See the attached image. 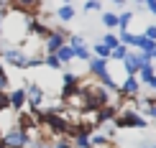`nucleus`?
I'll use <instances>...</instances> for the list:
<instances>
[{
  "label": "nucleus",
  "mask_w": 156,
  "mask_h": 148,
  "mask_svg": "<svg viewBox=\"0 0 156 148\" xmlns=\"http://www.w3.org/2000/svg\"><path fill=\"white\" fill-rule=\"evenodd\" d=\"M80 77L77 74H72V72H64V79H62V100H72L77 92H80Z\"/></svg>",
  "instance_id": "obj_6"
},
{
  "label": "nucleus",
  "mask_w": 156,
  "mask_h": 148,
  "mask_svg": "<svg viewBox=\"0 0 156 148\" xmlns=\"http://www.w3.org/2000/svg\"><path fill=\"white\" fill-rule=\"evenodd\" d=\"M138 148H156V140H141Z\"/></svg>",
  "instance_id": "obj_23"
},
{
  "label": "nucleus",
  "mask_w": 156,
  "mask_h": 148,
  "mask_svg": "<svg viewBox=\"0 0 156 148\" xmlns=\"http://www.w3.org/2000/svg\"><path fill=\"white\" fill-rule=\"evenodd\" d=\"M128 54H131V49H126V46L120 43L118 49H113V51H110V61H123Z\"/></svg>",
  "instance_id": "obj_16"
},
{
  "label": "nucleus",
  "mask_w": 156,
  "mask_h": 148,
  "mask_svg": "<svg viewBox=\"0 0 156 148\" xmlns=\"http://www.w3.org/2000/svg\"><path fill=\"white\" fill-rule=\"evenodd\" d=\"M28 31H31L34 36H38V38H46L51 28L41 21V18H28Z\"/></svg>",
  "instance_id": "obj_9"
},
{
  "label": "nucleus",
  "mask_w": 156,
  "mask_h": 148,
  "mask_svg": "<svg viewBox=\"0 0 156 148\" xmlns=\"http://www.w3.org/2000/svg\"><path fill=\"white\" fill-rule=\"evenodd\" d=\"M67 38H69V33H67V28H64V26L51 28L49 36L44 38V56H46V54H56V51L67 43Z\"/></svg>",
  "instance_id": "obj_1"
},
{
  "label": "nucleus",
  "mask_w": 156,
  "mask_h": 148,
  "mask_svg": "<svg viewBox=\"0 0 156 148\" xmlns=\"http://www.w3.org/2000/svg\"><path fill=\"white\" fill-rule=\"evenodd\" d=\"M154 74H156V72H154V61H151V64H144V67H141V72L136 74V79H138L141 84H148Z\"/></svg>",
  "instance_id": "obj_12"
},
{
  "label": "nucleus",
  "mask_w": 156,
  "mask_h": 148,
  "mask_svg": "<svg viewBox=\"0 0 156 148\" xmlns=\"http://www.w3.org/2000/svg\"><path fill=\"white\" fill-rule=\"evenodd\" d=\"M8 110V92H0V112Z\"/></svg>",
  "instance_id": "obj_21"
},
{
  "label": "nucleus",
  "mask_w": 156,
  "mask_h": 148,
  "mask_svg": "<svg viewBox=\"0 0 156 148\" xmlns=\"http://www.w3.org/2000/svg\"><path fill=\"white\" fill-rule=\"evenodd\" d=\"M144 8L151 13V15H156V0H146V5H144Z\"/></svg>",
  "instance_id": "obj_22"
},
{
  "label": "nucleus",
  "mask_w": 156,
  "mask_h": 148,
  "mask_svg": "<svg viewBox=\"0 0 156 148\" xmlns=\"http://www.w3.org/2000/svg\"><path fill=\"white\" fill-rule=\"evenodd\" d=\"M100 43H102V46H105V49H110V51L120 46V41H118V33H105V36L100 38Z\"/></svg>",
  "instance_id": "obj_15"
},
{
  "label": "nucleus",
  "mask_w": 156,
  "mask_h": 148,
  "mask_svg": "<svg viewBox=\"0 0 156 148\" xmlns=\"http://www.w3.org/2000/svg\"><path fill=\"white\" fill-rule=\"evenodd\" d=\"M0 92H10V77L5 74L3 64H0Z\"/></svg>",
  "instance_id": "obj_17"
},
{
  "label": "nucleus",
  "mask_w": 156,
  "mask_h": 148,
  "mask_svg": "<svg viewBox=\"0 0 156 148\" xmlns=\"http://www.w3.org/2000/svg\"><path fill=\"white\" fill-rule=\"evenodd\" d=\"M51 148H72V143L67 138H56V140H51Z\"/></svg>",
  "instance_id": "obj_19"
},
{
  "label": "nucleus",
  "mask_w": 156,
  "mask_h": 148,
  "mask_svg": "<svg viewBox=\"0 0 156 148\" xmlns=\"http://www.w3.org/2000/svg\"><path fill=\"white\" fill-rule=\"evenodd\" d=\"M102 26L108 28V33H115V28H118V13L105 10L102 13Z\"/></svg>",
  "instance_id": "obj_11"
},
{
  "label": "nucleus",
  "mask_w": 156,
  "mask_h": 148,
  "mask_svg": "<svg viewBox=\"0 0 156 148\" xmlns=\"http://www.w3.org/2000/svg\"><path fill=\"white\" fill-rule=\"evenodd\" d=\"M54 15L59 18L62 23H72L74 18H77V8H74V5H69V3H64V5H59V8H54Z\"/></svg>",
  "instance_id": "obj_8"
},
{
  "label": "nucleus",
  "mask_w": 156,
  "mask_h": 148,
  "mask_svg": "<svg viewBox=\"0 0 156 148\" xmlns=\"http://www.w3.org/2000/svg\"><path fill=\"white\" fill-rule=\"evenodd\" d=\"M0 148H5V146H3V140H0Z\"/></svg>",
  "instance_id": "obj_25"
},
{
  "label": "nucleus",
  "mask_w": 156,
  "mask_h": 148,
  "mask_svg": "<svg viewBox=\"0 0 156 148\" xmlns=\"http://www.w3.org/2000/svg\"><path fill=\"white\" fill-rule=\"evenodd\" d=\"M0 140H3L5 148H26V146H28V140H31V136H28V133H23L21 128L13 125V128H8V130L0 136Z\"/></svg>",
  "instance_id": "obj_2"
},
{
  "label": "nucleus",
  "mask_w": 156,
  "mask_h": 148,
  "mask_svg": "<svg viewBox=\"0 0 156 148\" xmlns=\"http://www.w3.org/2000/svg\"><path fill=\"white\" fill-rule=\"evenodd\" d=\"M41 67H46L49 72H59V69H64V67H62V61L56 59L54 54H46V56H44V61H41Z\"/></svg>",
  "instance_id": "obj_13"
},
{
  "label": "nucleus",
  "mask_w": 156,
  "mask_h": 148,
  "mask_svg": "<svg viewBox=\"0 0 156 148\" xmlns=\"http://www.w3.org/2000/svg\"><path fill=\"white\" fill-rule=\"evenodd\" d=\"M144 36L148 38V41H156V23H151V26H146V31H144Z\"/></svg>",
  "instance_id": "obj_20"
},
{
  "label": "nucleus",
  "mask_w": 156,
  "mask_h": 148,
  "mask_svg": "<svg viewBox=\"0 0 156 148\" xmlns=\"http://www.w3.org/2000/svg\"><path fill=\"white\" fill-rule=\"evenodd\" d=\"M54 56H56V59H59V61H62V67H67V64H69V61H72V59H74V54H72V49H69V46H67V43H64V46H62L59 51H56V54H54Z\"/></svg>",
  "instance_id": "obj_14"
},
{
  "label": "nucleus",
  "mask_w": 156,
  "mask_h": 148,
  "mask_svg": "<svg viewBox=\"0 0 156 148\" xmlns=\"http://www.w3.org/2000/svg\"><path fill=\"white\" fill-rule=\"evenodd\" d=\"M131 23H133V10H120L118 13V31L120 33L131 31Z\"/></svg>",
  "instance_id": "obj_10"
},
{
  "label": "nucleus",
  "mask_w": 156,
  "mask_h": 148,
  "mask_svg": "<svg viewBox=\"0 0 156 148\" xmlns=\"http://www.w3.org/2000/svg\"><path fill=\"white\" fill-rule=\"evenodd\" d=\"M118 95H126L128 100H136L141 95V82L136 79V77H126V79L120 82V89H118Z\"/></svg>",
  "instance_id": "obj_7"
},
{
  "label": "nucleus",
  "mask_w": 156,
  "mask_h": 148,
  "mask_svg": "<svg viewBox=\"0 0 156 148\" xmlns=\"http://www.w3.org/2000/svg\"><path fill=\"white\" fill-rule=\"evenodd\" d=\"M84 10H87V13H92V10H102V5H100V0H87V3H84Z\"/></svg>",
  "instance_id": "obj_18"
},
{
  "label": "nucleus",
  "mask_w": 156,
  "mask_h": 148,
  "mask_svg": "<svg viewBox=\"0 0 156 148\" xmlns=\"http://www.w3.org/2000/svg\"><path fill=\"white\" fill-rule=\"evenodd\" d=\"M113 123H115V128H136V130H146V128H148V120L144 118V115L133 112V110H128V112L118 115Z\"/></svg>",
  "instance_id": "obj_3"
},
{
  "label": "nucleus",
  "mask_w": 156,
  "mask_h": 148,
  "mask_svg": "<svg viewBox=\"0 0 156 148\" xmlns=\"http://www.w3.org/2000/svg\"><path fill=\"white\" fill-rule=\"evenodd\" d=\"M3 56V64L5 67H16V69H23V61H26V51L21 46H5L0 51Z\"/></svg>",
  "instance_id": "obj_5"
},
{
  "label": "nucleus",
  "mask_w": 156,
  "mask_h": 148,
  "mask_svg": "<svg viewBox=\"0 0 156 148\" xmlns=\"http://www.w3.org/2000/svg\"><path fill=\"white\" fill-rule=\"evenodd\" d=\"M146 87H148V89H151V92H156V74L151 77V82H148V84H146Z\"/></svg>",
  "instance_id": "obj_24"
},
{
  "label": "nucleus",
  "mask_w": 156,
  "mask_h": 148,
  "mask_svg": "<svg viewBox=\"0 0 156 148\" xmlns=\"http://www.w3.org/2000/svg\"><path fill=\"white\" fill-rule=\"evenodd\" d=\"M87 72L92 74L100 84H102V82H108V79H113V74H110V61L108 59H95V56H92V59L87 61Z\"/></svg>",
  "instance_id": "obj_4"
}]
</instances>
